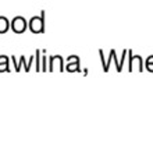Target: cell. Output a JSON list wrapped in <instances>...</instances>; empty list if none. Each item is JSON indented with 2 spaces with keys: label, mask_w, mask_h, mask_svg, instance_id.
<instances>
[{
  "label": "cell",
  "mask_w": 153,
  "mask_h": 142,
  "mask_svg": "<svg viewBox=\"0 0 153 142\" xmlns=\"http://www.w3.org/2000/svg\"><path fill=\"white\" fill-rule=\"evenodd\" d=\"M11 27L13 29L16 31L17 33H21V32H24L25 28H27V21H25L24 17H16L14 20L11 21Z\"/></svg>",
  "instance_id": "1"
},
{
  "label": "cell",
  "mask_w": 153,
  "mask_h": 142,
  "mask_svg": "<svg viewBox=\"0 0 153 142\" xmlns=\"http://www.w3.org/2000/svg\"><path fill=\"white\" fill-rule=\"evenodd\" d=\"M29 27H31V31H33V32H40V31L43 29V22L40 20V17H33V18H31Z\"/></svg>",
  "instance_id": "2"
},
{
  "label": "cell",
  "mask_w": 153,
  "mask_h": 142,
  "mask_svg": "<svg viewBox=\"0 0 153 142\" xmlns=\"http://www.w3.org/2000/svg\"><path fill=\"white\" fill-rule=\"evenodd\" d=\"M8 27H10V24H8L7 18H6V17H0V33L6 32L8 29Z\"/></svg>",
  "instance_id": "3"
},
{
  "label": "cell",
  "mask_w": 153,
  "mask_h": 142,
  "mask_svg": "<svg viewBox=\"0 0 153 142\" xmlns=\"http://www.w3.org/2000/svg\"><path fill=\"white\" fill-rule=\"evenodd\" d=\"M6 67H7V60L4 61L3 64H0V71H4V70H7Z\"/></svg>",
  "instance_id": "4"
}]
</instances>
